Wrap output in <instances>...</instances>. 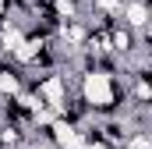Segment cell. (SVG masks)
<instances>
[{
  "label": "cell",
  "mask_w": 152,
  "mask_h": 149,
  "mask_svg": "<svg viewBox=\"0 0 152 149\" xmlns=\"http://www.w3.org/2000/svg\"><path fill=\"white\" fill-rule=\"evenodd\" d=\"M120 25H127L134 36L152 39V4H142V0H124L120 4Z\"/></svg>",
  "instance_id": "cell-1"
},
{
  "label": "cell",
  "mask_w": 152,
  "mask_h": 149,
  "mask_svg": "<svg viewBox=\"0 0 152 149\" xmlns=\"http://www.w3.org/2000/svg\"><path fill=\"white\" fill-rule=\"evenodd\" d=\"M134 46H138V36H134L127 25L113 21V25H110V50H113V57H117V60H124Z\"/></svg>",
  "instance_id": "cell-2"
},
{
  "label": "cell",
  "mask_w": 152,
  "mask_h": 149,
  "mask_svg": "<svg viewBox=\"0 0 152 149\" xmlns=\"http://www.w3.org/2000/svg\"><path fill=\"white\" fill-rule=\"evenodd\" d=\"M124 149H152V135L149 131H134V135H127Z\"/></svg>",
  "instance_id": "cell-3"
}]
</instances>
